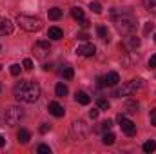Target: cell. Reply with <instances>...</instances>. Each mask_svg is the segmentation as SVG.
Wrapping results in <instances>:
<instances>
[{
    "instance_id": "cell-1",
    "label": "cell",
    "mask_w": 156,
    "mask_h": 154,
    "mask_svg": "<svg viewBox=\"0 0 156 154\" xmlns=\"http://www.w3.org/2000/svg\"><path fill=\"white\" fill-rule=\"evenodd\" d=\"M111 20L122 35H133L138 26V20L131 9H111Z\"/></svg>"
},
{
    "instance_id": "cell-2",
    "label": "cell",
    "mask_w": 156,
    "mask_h": 154,
    "mask_svg": "<svg viewBox=\"0 0 156 154\" xmlns=\"http://www.w3.org/2000/svg\"><path fill=\"white\" fill-rule=\"evenodd\" d=\"M13 94L16 100L26 103H35L40 98V85L33 80H20L13 87Z\"/></svg>"
},
{
    "instance_id": "cell-3",
    "label": "cell",
    "mask_w": 156,
    "mask_h": 154,
    "mask_svg": "<svg viewBox=\"0 0 156 154\" xmlns=\"http://www.w3.org/2000/svg\"><path fill=\"white\" fill-rule=\"evenodd\" d=\"M16 24L27 33L40 31V27H42V20L37 18V16H31V15H18L16 16Z\"/></svg>"
},
{
    "instance_id": "cell-4",
    "label": "cell",
    "mask_w": 156,
    "mask_h": 154,
    "mask_svg": "<svg viewBox=\"0 0 156 154\" xmlns=\"http://www.w3.org/2000/svg\"><path fill=\"white\" fill-rule=\"evenodd\" d=\"M145 85V82L142 80V78H138V80H131V82H127L125 85H122L120 89L115 91V96L118 98H122V96H131V94H134L138 89H142Z\"/></svg>"
},
{
    "instance_id": "cell-5",
    "label": "cell",
    "mask_w": 156,
    "mask_h": 154,
    "mask_svg": "<svg viewBox=\"0 0 156 154\" xmlns=\"http://www.w3.org/2000/svg\"><path fill=\"white\" fill-rule=\"evenodd\" d=\"M24 118V109L22 107H18V105H11V107H7L5 109V114H4V120H5V123L7 125H16L20 120Z\"/></svg>"
},
{
    "instance_id": "cell-6",
    "label": "cell",
    "mask_w": 156,
    "mask_h": 154,
    "mask_svg": "<svg viewBox=\"0 0 156 154\" xmlns=\"http://www.w3.org/2000/svg\"><path fill=\"white\" fill-rule=\"evenodd\" d=\"M71 134H73L75 140H85L87 134H89V125L83 120H75L73 125H71Z\"/></svg>"
},
{
    "instance_id": "cell-7",
    "label": "cell",
    "mask_w": 156,
    "mask_h": 154,
    "mask_svg": "<svg viewBox=\"0 0 156 154\" xmlns=\"http://www.w3.org/2000/svg\"><path fill=\"white\" fill-rule=\"evenodd\" d=\"M49 53H51V45H49L47 40H38V42L33 45V54H35V58H38V60L47 58Z\"/></svg>"
},
{
    "instance_id": "cell-8",
    "label": "cell",
    "mask_w": 156,
    "mask_h": 154,
    "mask_svg": "<svg viewBox=\"0 0 156 154\" xmlns=\"http://www.w3.org/2000/svg\"><path fill=\"white\" fill-rule=\"evenodd\" d=\"M118 121H120L122 131H123L127 136H134V134H136V125H134L131 120H127L123 114H118Z\"/></svg>"
},
{
    "instance_id": "cell-9",
    "label": "cell",
    "mask_w": 156,
    "mask_h": 154,
    "mask_svg": "<svg viewBox=\"0 0 156 154\" xmlns=\"http://www.w3.org/2000/svg\"><path fill=\"white\" fill-rule=\"evenodd\" d=\"M13 33V22L5 16H0V37L11 35Z\"/></svg>"
},
{
    "instance_id": "cell-10",
    "label": "cell",
    "mask_w": 156,
    "mask_h": 154,
    "mask_svg": "<svg viewBox=\"0 0 156 154\" xmlns=\"http://www.w3.org/2000/svg\"><path fill=\"white\" fill-rule=\"evenodd\" d=\"M76 53L80 56H93V54L96 53V47H94L93 44H83V45H78Z\"/></svg>"
},
{
    "instance_id": "cell-11",
    "label": "cell",
    "mask_w": 156,
    "mask_h": 154,
    "mask_svg": "<svg viewBox=\"0 0 156 154\" xmlns=\"http://www.w3.org/2000/svg\"><path fill=\"white\" fill-rule=\"evenodd\" d=\"M49 113H51L53 116H56V118H62V116L66 114L64 107H62L58 102H51V103H49Z\"/></svg>"
},
{
    "instance_id": "cell-12",
    "label": "cell",
    "mask_w": 156,
    "mask_h": 154,
    "mask_svg": "<svg viewBox=\"0 0 156 154\" xmlns=\"http://www.w3.org/2000/svg\"><path fill=\"white\" fill-rule=\"evenodd\" d=\"M75 100H76L80 105H89V102H91L89 94H87V93H83V91H76V94H75Z\"/></svg>"
},
{
    "instance_id": "cell-13",
    "label": "cell",
    "mask_w": 156,
    "mask_h": 154,
    "mask_svg": "<svg viewBox=\"0 0 156 154\" xmlns=\"http://www.w3.org/2000/svg\"><path fill=\"white\" fill-rule=\"evenodd\" d=\"M118 82H120V76H118V73L111 71V73H107V75H105V85H109V87H115Z\"/></svg>"
},
{
    "instance_id": "cell-14",
    "label": "cell",
    "mask_w": 156,
    "mask_h": 154,
    "mask_svg": "<svg viewBox=\"0 0 156 154\" xmlns=\"http://www.w3.org/2000/svg\"><path fill=\"white\" fill-rule=\"evenodd\" d=\"M140 109V103L136 102V100H129L127 103H125V107H123V111L127 113V114H133V113H136Z\"/></svg>"
},
{
    "instance_id": "cell-15",
    "label": "cell",
    "mask_w": 156,
    "mask_h": 154,
    "mask_svg": "<svg viewBox=\"0 0 156 154\" xmlns=\"http://www.w3.org/2000/svg\"><path fill=\"white\" fill-rule=\"evenodd\" d=\"M47 37H49L51 40H60L62 37H64V31H62L60 27H49Z\"/></svg>"
},
{
    "instance_id": "cell-16",
    "label": "cell",
    "mask_w": 156,
    "mask_h": 154,
    "mask_svg": "<svg viewBox=\"0 0 156 154\" xmlns=\"http://www.w3.org/2000/svg\"><path fill=\"white\" fill-rule=\"evenodd\" d=\"M55 93H56V96L58 98H64V96H67V93H69V89H67V85L66 83H56V87H55Z\"/></svg>"
},
{
    "instance_id": "cell-17",
    "label": "cell",
    "mask_w": 156,
    "mask_h": 154,
    "mask_svg": "<svg viewBox=\"0 0 156 154\" xmlns=\"http://www.w3.org/2000/svg\"><path fill=\"white\" fill-rule=\"evenodd\" d=\"M16 138H18V142H20V143H27V142L31 140V132H29L27 129H20V131H18V134H16Z\"/></svg>"
},
{
    "instance_id": "cell-18",
    "label": "cell",
    "mask_w": 156,
    "mask_h": 154,
    "mask_svg": "<svg viewBox=\"0 0 156 154\" xmlns=\"http://www.w3.org/2000/svg\"><path fill=\"white\" fill-rule=\"evenodd\" d=\"M125 44H127V47H129V49H138L142 42H140V38H138V37H134V35H129V38L125 40Z\"/></svg>"
},
{
    "instance_id": "cell-19",
    "label": "cell",
    "mask_w": 156,
    "mask_h": 154,
    "mask_svg": "<svg viewBox=\"0 0 156 154\" xmlns=\"http://www.w3.org/2000/svg\"><path fill=\"white\" fill-rule=\"evenodd\" d=\"M96 33H98V37L104 40V42H109V29L105 26H98L96 27Z\"/></svg>"
},
{
    "instance_id": "cell-20",
    "label": "cell",
    "mask_w": 156,
    "mask_h": 154,
    "mask_svg": "<svg viewBox=\"0 0 156 154\" xmlns=\"http://www.w3.org/2000/svg\"><path fill=\"white\" fill-rule=\"evenodd\" d=\"M60 75L66 78V80H71V78L75 76V71H73V67H71V65H64V67L60 69Z\"/></svg>"
},
{
    "instance_id": "cell-21",
    "label": "cell",
    "mask_w": 156,
    "mask_h": 154,
    "mask_svg": "<svg viewBox=\"0 0 156 154\" xmlns=\"http://www.w3.org/2000/svg\"><path fill=\"white\" fill-rule=\"evenodd\" d=\"M47 15H49V18H51V20H58V18L62 16V9H60V7H51Z\"/></svg>"
},
{
    "instance_id": "cell-22",
    "label": "cell",
    "mask_w": 156,
    "mask_h": 154,
    "mask_svg": "<svg viewBox=\"0 0 156 154\" xmlns=\"http://www.w3.org/2000/svg\"><path fill=\"white\" fill-rule=\"evenodd\" d=\"M71 15H73L75 20L80 22V20L83 18V9H82V7H73V9H71Z\"/></svg>"
},
{
    "instance_id": "cell-23",
    "label": "cell",
    "mask_w": 156,
    "mask_h": 154,
    "mask_svg": "<svg viewBox=\"0 0 156 154\" xmlns=\"http://www.w3.org/2000/svg\"><path fill=\"white\" fill-rule=\"evenodd\" d=\"M144 151H145V152H154L156 151V142L154 140L145 142V143H144Z\"/></svg>"
},
{
    "instance_id": "cell-24",
    "label": "cell",
    "mask_w": 156,
    "mask_h": 154,
    "mask_svg": "<svg viewBox=\"0 0 156 154\" xmlns=\"http://www.w3.org/2000/svg\"><path fill=\"white\" fill-rule=\"evenodd\" d=\"M115 140H116V138H115V134H113V132H105V134H104V138H102V142H104L105 145H113V143H115Z\"/></svg>"
},
{
    "instance_id": "cell-25",
    "label": "cell",
    "mask_w": 156,
    "mask_h": 154,
    "mask_svg": "<svg viewBox=\"0 0 156 154\" xmlns=\"http://www.w3.org/2000/svg\"><path fill=\"white\" fill-rule=\"evenodd\" d=\"M144 5H145V9H147V11L156 13V0H144Z\"/></svg>"
},
{
    "instance_id": "cell-26",
    "label": "cell",
    "mask_w": 156,
    "mask_h": 154,
    "mask_svg": "<svg viewBox=\"0 0 156 154\" xmlns=\"http://www.w3.org/2000/svg\"><path fill=\"white\" fill-rule=\"evenodd\" d=\"M109 107H111L109 100H105V98H100V100H98V109H102V111H107Z\"/></svg>"
},
{
    "instance_id": "cell-27",
    "label": "cell",
    "mask_w": 156,
    "mask_h": 154,
    "mask_svg": "<svg viewBox=\"0 0 156 154\" xmlns=\"http://www.w3.org/2000/svg\"><path fill=\"white\" fill-rule=\"evenodd\" d=\"M111 127H113V121H111V120H105V121H102V123H100L98 131H105V132H107Z\"/></svg>"
},
{
    "instance_id": "cell-28",
    "label": "cell",
    "mask_w": 156,
    "mask_h": 154,
    "mask_svg": "<svg viewBox=\"0 0 156 154\" xmlns=\"http://www.w3.org/2000/svg\"><path fill=\"white\" fill-rule=\"evenodd\" d=\"M91 9H93V13L100 15V13H102V5H100V2H91Z\"/></svg>"
},
{
    "instance_id": "cell-29",
    "label": "cell",
    "mask_w": 156,
    "mask_h": 154,
    "mask_svg": "<svg viewBox=\"0 0 156 154\" xmlns=\"http://www.w3.org/2000/svg\"><path fill=\"white\" fill-rule=\"evenodd\" d=\"M20 69H22V67H20L18 64H13V65H11V69H9V73H11L13 76H18V75H20Z\"/></svg>"
},
{
    "instance_id": "cell-30",
    "label": "cell",
    "mask_w": 156,
    "mask_h": 154,
    "mask_svg": "<svg viewBox=\"0 0 156 154\" xmlns=\"http://www.w3.org/2000/svg\"><path fill=\"white\" fill-rule=\"evenodd\" d=\"M37 152H40V154H51V149H49V145H38V149H37Z\"/></svg>"
},
{
    "instance_id": "cell-31",
    "label": "cell",
    "mask_w": 156,
    "mask_h": 154,
    "mask_svg": "<svg viewBox=\"0 0 156 154\" xmlns=\"http://www.w3.org/2000/svg\"><path fill=\"white\" fill-rule=\"evenodd\" d=\"M22 67H24L26 71H31V69H33V60H31V58H26L24 64H22Z\"/></svg>"
},
{
    "instance_id": "cell-32",
    "label": "cell",
    "mask_w": 156,
    "mask_h": 154,
    "mask_svg": "<svg viewBox=\"0 0 156 154\" xmlns=\"http://www.w3.org/2000/svg\"><path fill=\"white\" fill-rule=\"evenodd\" d=\"M153 29H154V24H153V22H147V24H145V27H144V35H149Z\"/></svg>"
},
{
    "instance_id": "cell-33",
    "label": "cell",
    "mask_w": 156,
    "mask_h": 154,
    "mask_svg": "<svg viewBox=\"0 0 156 154\" xmlns=\"http://www.w3.org/2000/svg\"><path fill=\"white\" fill-rule=\"evenodd\" d=\"M49 129H51V125H47V123H42L38 131L42 132V134H45V132H49Z\"/></svg>"
},
{
    "instance_id": "cell-34",
    "label": "cell",
    "mask_w": 156,
    "mask_h": 154,
    "mask_svg": "<svg viewBox=\"0 0 156 154\" xmlns=\"http://www.w3.org/2000/svg\"><path fill=\"white\" fill-rule=\"evenodd\" d=\"M96 85H98V87H105V76H98L96 78Z\"/></svg>"
},
{
    "instance_id": "cell-35",
    "label": "cell",
    "mask_w": 156,
    "mask_h": 154,
    "mask_svg": "<svg viewBox=\"0 0 156 154\" xmlns=\"http://www.w3.org/2000/svg\"><path fill=\"white\" fill-rule=\"evenodd\" d=\"M80 26H82V27H83V29H87V27H89V20H87V18H85V16H83V18H82V20H80Z\"/></svg>"
},
{
    "instance_id": "cell-36",
    "label": "cell",
    "mask_w": 156,
    "mask_h": 154,
    "mask_svg": "<svg viewBox=\"0 0 156 154\" xmlns=\"http://www.w3.org/2000/svg\"><path fill=\"white\" fill-rule=\"evenodd\" d=\"M151 125H154L156 127V109L151 111Z\"/></svg>"
},
{
    "instance_id": "cell-37",
    "label": "cell",
    "mask_w": 156,
    "mask_h": 154,
    "mask_svg": "<svg viewBox=\"0 0 156 154\" xmlns=\"http://www.w3.org/2000/svg\"><path fill=\"white\" fill-rule=\"evenodd\" d=\"M149 67H151V69H154L156 67V54L151 56V60H149Z\"/></svg>"
},
{
    "instance_id": "cell-38",
    "label": "cell",
    "mask_w": 156,
    "mask_h": 154,
    "mask_svg": "<svg viewBox=\"0 0 156 154\" xmlns=\"http://www.w3.org/2000/svg\"><path fill=\"white\" fill-rule=\"evenodd\" d=\"M89 116H91L93 120H96V118H98V109H93V111H89Z\"/></svg>"
},
{
    "instance_id": "cell-39",
    "label": "cell",
    "mask_w": 156,
    "mask_h": 154,
    "mask_svg": "<svg viewBox=\"0 0 156 154\" xmlns=\"http://www.w3.org/2000/svg\"><path fill=\"white\" fill-rule=\"evenodd\" d=\"M78 38L80 40H87L89 38V35H87V33H78Z\"/></svg>"
},
{
    "instance_id": "cell-40",
    "label": "cell",
    "mask_w": 156,
    "mask_h": 154,
    "mask_svg": "<svg viewBox=\"0 0 156 154\" xmlns=\"http://www.w3.org/2000/svg\"><path fill=\"white\" fill-rule=\"evenodd\" d=\"M4 145H5V138H4V136H2V134H0V149H2V147H4Z\"/></svg>"
},
{
    "instance_id": "cell-41",
    "label": "cell",
    "mask_w": 156,
    "mask_h": 154,
    "mask_svg": "<svg viewBox=\"0 0 156 154\" xmlns=\"http://www.w3.org/2000/svg\"><path fill=\"white\" fill-rule=\"evenodd\" d=\"M51 69H53V67H51L49 64H45V65H44V71H51Z\"/></svg>"
},
{
    "instance_id": "cell-42",
    "label": "cell",
    "mask_w": 156,
    "mask_h": 154,
    "mask_svg": "<svg viewBox=\"0 0 156 154\" xmlns=\"http://www.w3.org/2000/svg\"><path fill=\"white\" fill-rule=\"evenodd\" d=\"M0 93H2V85H0Z\"/></svg>"
},
{
    "instance_id": "cell-43",
    "label": "cell",
    "mask_w": 156,
    "mask_h": 154,
    "mask_svg": "<svg viewBox=\"0 0 156 154\" xmlns=\"http://www.w3.org/2000/svg\"><path fill=\"white\" fill-rule=\"evenodd\" d=\"M154 42H156V35H154Z\"/></svg>"
},
{
    "instance_id": "cell-44",
    "label": "cell",
    "mask_w": 156,
    "mask_h": 154,
    "mask_svg": "<svg viewBox=\"0 0 156 154\" xmlns=\"http://www.w3.org/2000/svg\"><path fill=\"white\" fill-rule=\"evenodd\" d=\"M0 69H2V65H0Z\"/></svg>"
}]
</instances>
